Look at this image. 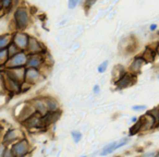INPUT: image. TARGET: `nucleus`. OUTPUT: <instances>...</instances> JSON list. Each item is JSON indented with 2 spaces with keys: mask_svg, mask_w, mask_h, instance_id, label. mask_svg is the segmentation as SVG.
<instances>
[{
  "mask_svg": "<svg viewBox=\"0 0 159 157\" xmlns=\"http://www.w3.org/2000/svg\"><path fill=\"white\" fill-rule=\"evenodd\" d=\"M30 12L26 7H18L14 12V23L18 30L22 31V30L26 29L27 25L30 24Z\"/></svg>",
  "mask_w": 159,
  "mask_h": 157,
  "instance_id": "f257e3e1",
  "label": "nucleus"
},
{
  "mask_svg": "<svg viewBox=\"0 0 159 157\" xmlns=\"http://www.w3.org/2000/svg\"><path fill=\"white\" fill-rule=\"evenodd\" d=\"M1 83H2V87H5L6 91L8 93L16 94L22 92V85L21 83L14 81L10 76H8L3 71H1Z\"/></svg>",
  "mask_w": 159,
  "mask_h": 157,
  "instance_id": "f03ea898",
  "label": "nucleus"
},
{
  "mask_svg": "<svg viewBox=\"0 0 159 157\" xmlns=\"http://www.w3.org/2000/svg\"><path fill=\"white\" fill-rule=\"evenodd\" d=\"M27 59H29V53H26L25 51H21V53H18V55L9 58V60H8L7 63L2 67V69L3 68H6V69L22 68V67L26 66Z\"/></svg>",
  "mask_w": 159,
  "mask_h": 157,
  "instance_id": "7ed1b4c3",
  "label": "nucleus"
},
{
  "mask_svg": "<svg viewBox=\"0 0 159 157\" xmlns=\"http://www.w3.org/2000/svg\"><path fill=\"white\" fill-rule=\"evenodd\" d=\"M11 148L16 157H25L31 152V145H30L29 141L24 137L21 139L20 141L16 142L14 144H12Z\"/></svg>",
  "mask_w": 159,
  "mask_h": 157,
  "instance_id": "20e7f679",
  "label": "nucleus"
},
{
  "mask_svg": "<svg viewBox=\"0 0 159 157\" xmlns=\"http://www.w3.org/2000/svg\"><path fill=\"white\" fill-rule=\"evenodd\" d=\"M23 137H24V135H23V132L21 130H19V129H9L3 134L2 144L6 146H9L10 144H14L16 142L20 141Z\"/></svg>",
  "mask_w": 159,
  "mask_h": 157,
  "instance_id": "39448f33",
  "label": "nucleus"
},
{
  "mask_svg": "<svg viewBox=\"0 0 159 157\" xmlns=\"http://www.w3.org/2000/svg\"><path fill=\"white\" fill-rule=\"evenodd\" d=\"M1 71L6 73L8 76H10L11 79H13L16 82L23 83L25 82V73H26V68L22 67V68H10V69H2Z\"/></svg>",
  "mask_w": 159,
  "mask_h": 157,
  "instance_id": "423d86ee",
  "label": "nucleus"
},
{
  "mask_svg": "<svg viewBox=\"0 0 159 157\" xmlns=\"http://www.w3.org/2000/svg\"><path fill=\"white\" fill-rule=\"evenodd\" d=\"M43 72L40 69L35 68H26V73H25V82L31 85L37 84L38 82L43 80Z\"/></svg>",
  "mask_w": 159,
  "mask_h": 157,
  "instance_id": "0eeeda50",
  "label": "nucleus"
},
{
  "mask_svg": "<svg viewBox=\"0 0 159 157\" xmlns=\"http://www.w3.org/2000/svg\"><path fill=\"white\" fill-rule=\"evenodd\" d=\"M30 39H31V37L29 35L22 33V32H16V33L13 34L12 43L16 44L22 51H26L30 44Z\"/></svg>",
  "mask_w": 159,
  "mask_h": 157,
  "instance_id": "6e6552de",
  "label": "nucleus"
},
{
  "mask_svg": "<svg viewBox=\"0 0 159 157\" xmlns=\"http://www.w3.org/2000/svg\"><path fill=\"white\" fill-rule=\"evenodd\" d=\"M135 82H136V75L132 74V73H130V72H126L118 82L115 83V85L117 86L118 90H124V89L130 87L131 85H133Z\"/></svg>",
  "mask_w": 159,
  "mask_h": 157,
  "instance_id": "1a4fd4ad",
  "label": "nucleus"
},
{
  "mask_svg": "<svg viewBox=\"0 0 159 157\" xmlns=\"http://www.w3.org/2000/svg\"><path fill=\"white\" fill-rule=\"evenodd\" d=\"M42 115H39L38 113H34L31 118H29L27 120H25L24 122H22V124L29 130H33V129H38V130H43L42 129Z\"/></svg>",
  "mask_w": 159,
  "mask_h": 157,
  "instance_id": "9d476101",
  "label": "nucleus"
},
{
  "mask_svg": "<svg viewBox=\"0 0 159 157\" xmlns=\"http://www.w3.org/2000/svg\"><path fill=\"white\" fill-rule=\"evenodd\" d=\"M61 116V111H48L45 116L42 117V129H47L49 126L58 121Z\"/></svg>",
  "mask_w": 159,
  "mask_h": 157,
  "instance_id": "9b49d317",
  "label": "nucleus"
},
{
  "mask_svg": "<svg viewBox=\"0 0 159 157\" xmlns=\"http://www.w3.org/2000/svg\"><path fill=\"white\" fill-rule=\"evenodd\" d=\"M45 64L44 53H35V55H29L26 68H35L42 69Z\"/></svg>",
  "mask_w": 159,
  "mask_h": 157,
  "instance_id": "f8f14e48",
  "label": "nucleus"
},
{
  "mask_svg": "<svg viewBox=\"0 0 159 157\" xmlns=\"http://www.w3.org/2000/svg\"><path fill=\"white\" fill-rule=\"evenodd\" d=\"M128 142H129L128 139H122V140H120V141L111 142V143H109L108 145H106L104 148H102V150L100 152V156H107V155L111 154V153L115 152L116 150L124 146Z\"/></svg>",
  "mask_w": 159,
  "mask_h": 157,
  "instance_id": "ddd939ff",
  "label": "nucleus"
},
{
  "mask_svg": "<svg viewBox=\"0 0 159 157\" xmlns=\"http://www.w3.org/2000/svg\"><path fill=\"white\" fill-rule=\"evenodd\" d=\"M139 121H141V126H142L141 132H146V131L152 130V128L156 127V121H155L154 117H152L149 113L142 116V117L139 118Z\"/></svg>",
  "mask_w": 159,
  "mask_h": 157,
  "instance_id": "4468645a",
  "label": "nucleus"
},
{
  "mask_svg": "<svg viewBox=\"0 0 159 157\" xmlns=\"http://www.w3.org/2000/svg\"><path fill=\"white\" fill-rule=\"evenodd\" d=\"M31 104L33 105V107L35 108L36 113H38L39 115L45 116L48 113V108H47V105H46V102H45L44 97L34 98V99L31 100Z\"/></svg>",
  "mask_w": 159,
  "mask_h": 157,
  "instance_id": "2eb2a0df",
  "label": "nucleus"
},
{
  "mask_svg": "<svg viewBox=\"0 0 159 157\" xmlns=\"http://www.w3.org/2000/svg\"><path fill=\"white\" fill-rule=\"evenodd\" d=\"M45 47L42 45V43H39L35 37H31L30 39V44L27 47V53L29 55H35V53H44Z\"/></svg>",
  "mask_w": 159,
  "mask_h": 157,
  "instance_id": "dca6fc26",
  "label": "nucleus"
},
{
  "mask_svg": "<svg viewBox=\"0 0 159 157\" xmlns=\"http://www.w3.org/2000/svg\"><path fill=\"white\" fill-rule=\"evenodd\" d=\"M144 63H146L145 60L141 57H136L133 59V61L131 62L130 67H129V72L132 73L134 75H137L142 70V67L144 66Z\"/></svg>",
  "mask_w": 159,
  "mask_h": 157,
  "instance_id": "f3484780",
  "label": "nucleus"
},
{
  "mask_svg": "<svg viewBox=\"0 0 159 157\" xmlns=\"http://www.w3.org/2000/svg\"><path fill=\"white\" fill-rule=\"evenodd\" d=\"M44 98H45V102H46L48 111H59L60 110L59 103H58L55 98L49 97V96H46V97H44Z\"/></svg>",
  "mask_w": 159,
  "mask_h": 157,
  "instance_id": "a211bd4d",
  "label": "nucleus"
},
{
  "mask_svg": "<svg viewBox=\"0 0 159 157\" xmlns=\"http://www.w3.org/2000/svg\"><path fill=\"white\" fill-rule=\"evenodd\" d=\"M126 73V71L124 70V68L122 66H116L115 69L112 70V79H113V83L118 82V81Z\"/></svg>",
  "mask_w": 159,
  "mask_h": 157,
  "instance_id": "6ab92c4d",
  "label": "nucleus"
},
{
  "mask_svg": "<svg viewBox=\"0 0 159 157\" xmlns=\"http://www.w3.org/2000/svg\"><path fill=\"white\" fill-rule=\"evenodd\" d=\"M156 55H157L156 50H154V49H152V48H146L145 51L143 53V55H142V58L145 60L146 63H148V62L150 63V62H152L155 60Z\"/></svg>",
  "mask_w": 159,
  "mask_h": 157,
  "instance_id": "aec40b11",
  "label": "nucleus"
},
{
  "mask_svg": "<svg viewBox=\"0 0 159 157\" xmlns=\"http://www.w3.org/2000/svg\"><path fill=\"white\" fill-rule=\"evenodd\" d=\"M12 38H13V35L11 34H5V35L0 36V49L8 48L9 45L12 43Z\"/></svg>",
  "mask_w": 159,
  "mask_h": 157,
  "instance_id": "412c9836",
  "label": "nucleus"
},
{
  "mask_svg": "<svg viewBox=\"0 0 159 157\" xmlns=\"http://www.w3.org/2000/svg\"><path fill=\"white\" fill-rule=\"evenodd\" d=\"M10 55L8 53V49H0V63H1V68L7 63V61L9 60Z\"/></svg>",
  "mask_w": 159,
  "mask_h": 157,
  "instance_id": "4be33fe9",
  "label": "nucleus"
},
{
  "mask_svg": "<svg viewBox=\"0 0 159 157\" xmlns=\"http://www.w3.org/2000/svg\"><path fill=\"white\" fill-rule=\"evenodd\" d=\"M141 127H142L141 126V121H139H139L135 122V123L130 128V130H129V131H130V132H129V135H130V136H133V135L139 133V132H141Z\"/></svg>",
  "mask_w": 159,
  "mask_h": 157,
  "instance_id": "5701e85b",
  "label": "nucleus"
},
{
  "mask_svg": "<svg viewBox=\"0 0 159 157\" xmlns=\"http://www.w3.org/2000/svg\"><path fill=\"white\" fill-rule=\"evenodd\" d=\"M7 49H8V53H9V55H10V58L13 57V56H16V55H18L19 53L22 51L16 44H13V43H11Z\"/></svg>",
  "mask_w": 159,
  "mask_h": 157,
  "instance_id": "b1692460",
  "label": "nucleus"
},
{
  "mask_svg": "<svg viewBox=\"0 0 159 157\" xmlns=\"http://www.w3.org/2000/svg\"><path fill=\"white\" fill-rule=\"evenodd\" d=\"M2 146H3V148H2V153H1V157H16L11 147L3 145V144H2Z\"/></svg>",
  "mask_w": 159,
  "mask_h": 157,
  "instance_id": "393cba45",
  "label": "nucleus"
},
{
  "mask_svg": "<svg viewBox=\"0 0 159 157\" xmlns=\"http://www.w3.org/2000/svg\"><path fill=\"white\" fill-rule=\"evenodd\" d=\"M148 113L154 117L155 121H156V127L159 126V107H155V108H152V110H149Z\"/></svg>",
  "mask_w": 159,
  "mask_h": 157,
  "instance_id": "a878e982",
  "label": "nucleus"
},
{
  "mask_svg": "<svg viewBox=\"0 0 159 157\" xmlns=\"http://www.w3.org/2000/svg\"><path fill=\"white\" fill-rule=\"evenodd\" d=\"M71 135H72V139L74 141V143H79L82 140V133L79 132V131H72Z\"/></svg>",
  "mask_w": 159,
  "mask_h": 157,
  "instance_id": "bb28decb",
  "label": "nucleus"
},
{
  "mask_svg": "<svg viewBox=\"0 0 159 157\" xmlns=\"http://www.w3.org/2000/svg\"><path fill=\"white\" fill-rule=\"evenodd\" d=\"M12 2H13V0H1V6H2V9H9L10 7L12 6Z\"/></svg>",
  "mask_w": 159,
  "mask_h": 157,
  "instance_id": "cd10ccee",
  "label": "nucleus"
},
{
  "mask_svg": "<svg viewBox=\"0 0 159 157\" xmlns=\"http://www.w3.org/2000/svg\"><path fill=\"white\" fill-rule=\"evenodd\" d=\"M107 67H108V61H104L102 63H100L99 67H98V72L104 73L107 70Z\"/></svg>",
  "mask_w": 159,
  "mask_h": 157,
  "instance_id": "c85d7f7f",
  "label": "nucleus"
},
{
  "mask_svg": "<svg viewBox=\"0 0 159 157\" xmlns=\"http://www.w3.org/2000/svg\"><path fill=\"white\" fill-rule=\"evenodd\" d=\"M96 1H97V0H86V1H85V9L86 10L91 9V8L96 3Z\"/></svg>",
  "mask_w": 159,
  "mask_h": 157,
  "instance_id": "c756f323",
  "label": "nucleus"
},
{
  "mask_svg": "<svg viewBox=\"0 0 159 157\" xmlns=\"http://www.w3.org/2000/svg\"><path fill=\"white\" fill-rule=\"evenodd\" d=\"M79 1L80 0H69V9H74L79 3Z\"/></svg>",
  "mask_w": 159,
  "mask_h": 157,
  "instance_id": "7c9ffc66",
  "label": "nucleus"
},
{
  "mask_svg": "<svg viewBox=\"0 0 159 157\" xmlns=\"http://www.w3.org/2000/svg\"><path fill=\"white\" fill-rule=\"evenodd\" d=\"M132 109H133V110H135V111L146 110V106H144V105H141V106H133Z\"/></svg>",
  "mask_w": 159,
  "mask_h": 157,
  "instance_id": "2f4dec72",
  "label": "nucleus"
},
{
  "mask_svg": "<svg viewBox=\"0 0 159 157\" xmlns=\"http://www.w3.org/2000/svg\"><path fill=\"white\" fill-rule=\"evenodd\" d=\"M156 156V153H147V154L142 155L141 157H155Z\"/></svg>",
  "mask_w": 159,
  "mask_h": 157,
  "instance_id": "473e14b6",
  "label": "nucleus"
},
{
  "mask_svg": "<svg viewBox=\"0 0 159 157\" xmlns=\"http://www.w3.org/2000/svg\"><path fill=\"white\" fill-rule=\"evenodd\" d=\"M94 93H95V94H99L100 93V89H99V86H98V85H95V86H94Z\"/></svg>",
  "mask_w": 159,
  "mask_h": 157,
  "instance_id": "72a5a7b5",
  "label": "nucleus"
},
{
  "mask_svg": "<svg viewBox=\"0 0 159 157\" xmlns=\"http://www.w3.org/2000/svg\"><path fill=\"white\" fill-rule=\"evenodd\" d=\"M149 29H150V31H155V30H157V25L156 24H152Z\"/></svg>",
  "mask_w": 159,
  "mask_h": 157,
  "instance_id": "f704fd0d",
  "label": "nucleus"
},
{
  "mask_svg": "<svg viewBox=\"0 0 159 157\" xmlns=\"http://www.w3.org/2000/svg\"><path fill=\"white\" fill-rule=\"evenodd\" d=\"M156 53L159 55V44H158V46H157V48H156Z\"/></svg>",
  "mask_w": 159,
  "mask_h": 157,
  "instance_id": "c9c22d12",
  "label": "nucleus"
},
{
  "mask_svg": "<svg viewBox=\"0 0 159 157\" xmlns=\"http://www.w3.org/2000/svg\"><path fill=\"white\" fill-rule=\"evenodd\" d=\"M155 157H159V152L156 153V156H155Z\"/></svg>",
  "mask_w": 159,
  "mask_h": 157,
  "instance_id": "e433bc0d",
  "label": "nucleus"
},
{
  "mask_svg": "<svg viewBox=\"0 0 159 157\" xmlns=\"http://www.w3.org/2000/svg\"><path fill=\"white\" fill-rule=\"evenodd\" d=\"M82 157H86V156H82Z\"/></svg>",
  "mask_w": 159,
  "mask_h": 157,
  "instance_id": "4c0bfd02",
  "label": "nucleus"
}]
</instances>
